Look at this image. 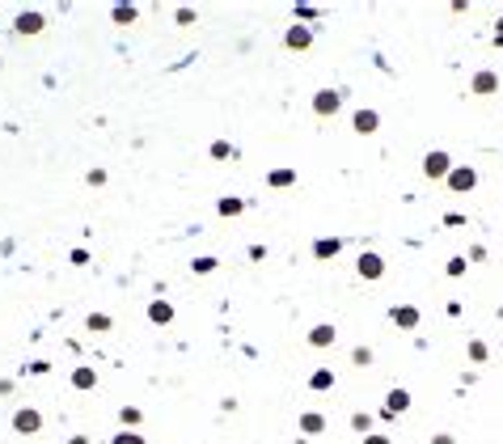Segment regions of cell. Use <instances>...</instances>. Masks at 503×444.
<instances>
[{
	"mask_svg": "<svg viewBox=\"0 0 503 444\" xmlns=\"http://www.w3.org/2000/svg\"><path fill=\"white\" fill-rule=\"evenodd\" d=\"M34 427H38V415H34V411H21V415H17V431H34Z\"/></svg>",
	"mask_w": 503,
	"mask_h": 444,
	"instance_id": "cell-1",
	"label": "cell"
}]
</instances>
